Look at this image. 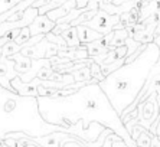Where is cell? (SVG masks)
Instances as JSON below:
<instances>
[{
  "label": "cell",
  "instance_id": "cell-20",
  "mask_svg": "<svg viewBox=\"0 0 160 147\" xmlns=\"http://www.w3.org/2000/svg\"><path fill=\"white\" fill-rule=\"evenodd\" d=\"M68 0H51L46 6H42V8H39L38 10H39V15H46L48 12L51 10H55V9H58L59 6H62L63 3H67Z\"/></svg>",
  "mask_w": 160,
  "mask_h": 147
},
{
  "label": "cell",
  "instance_id": "cell-11",
  "mask_svg": "<svg viewBox=\"0 0 160 147\" xmlns=\"http://www.w3.org/2000/svg\"><path fill=\"white\" fill-rule=\"evenodd\" d=\"M74 9H77V0H68L67 3H63L62 6H59L58 9L48 12L46 16H48L51 20H53V22L56 23L58 20H61V19H63L65 16L69 15Z\"/></svg>",
  "mask_w": 160,
  "mask_h": 147
},
{
  "label": "cell",
  "instance_id": "cell-6",
  "mask_svg": "<svg viewBox=\"0 0 160 147\" xmlns=\"http://www.w3.org/2000/svg\"><path fill=\"white\" fill-rule=\"evenodd\" d=\"M39 16V10L35 8H29L23 12L22 19H19L16 22H12V20H6V22L0 23V38L4 36L8 32H10L12 29H23V28H28L33 23V20Z\"/></svg>",
  "mask_w": 160,
  "mask_h": 147
},
{
  "label": "cell",
  "instance_id": "cell-10",
  "mask_svg": "<svg viewBox=\"0 0 160 147\" xmlns=\"http://www.w3.org/2000/svg\"><path fill=\"white\" fill-rule=\"evenodd\" d=\"M58 56L67 58L68 61H74V62H82V61H85V59L89 58L85 45H81L79 48L68 49V51H59L58 52Z\"/></svg>",
  "mask_w": 160,
  "mask_h": 147
},
{
  "label": "cell",
  "instance_id": "cell-17",
  "mask_svg": "<svg viewBox=\"0 0 160 147\" xmlns=\"http://www.w3.org/2000/svg\"><path fill=\"white\" fill-rule=\"evenodd\" d=\"M45 38L48 39L49 42H52V43H55L56 46H58V49L59 51H68V45H67V42H65V39H63L61 35H55V33H52V32H49V33H46L45 35Z\"/></svg>",
  "mask_w": 160,
  "mask_h": 147
},
{
  "label": "cell",
  "instance_id": "cell-24",
  "mask_svg": "<svg viewBox=\"0 0 160 147\" xmlns=\"http://www.w3.org/2000/svg\"><path fill=\"white\" fill-rule=\"evenodd\" d=\"M3 143H6L9 147H26L22 140H16V139H6L3 140Z\"/></svg>",
  "mask_w": 160,
  "mask_h": 147
},
{
  "label": "cell",
  "instance_id": "cell-30",
  "mask_svg": "<svg viewBox=\"0 0 160 147\" xmlns=\"http://www.w3.org/2000/svg\"><path fill=\"white\" fill-rule=\"evenodd\" d=\"M156 136H160V125H159V129H157V134Z\"/></svg>",
  "mask_w": 160,
  "mask_h": 147
},
{
  "label": "cell",
  "instance_id": "cell-14",
  "mask_svg": "<svg viewBox=\"0 0 160 147\" xmlns=\"http://www.w3.org/2000/svg\"><path fill=\"white\" fill-rule=\"evenodd\" d=\"M61 36L65 39V42H67V45H68V48L69 49L79 48V46H81V42H79V38H78V30H77L75 26H71L69 29L63 30Z\"/></svg>",
  "mask_w": 160,
  "mask_h": 147
},
{
  "label": "cell",
  "instance_id": "cell-16",
  "mask_svg": "<svg viewBox=\"0 0 160 147\" xmlns=\"http://www.w3.org/2000/svg\"><path fill=\"white\" fill-rule=\"evenodd\" d=\"M20 51H22V46L19 43H16L15 41H12V42H9L8 45L3 46V58L9 59V58H12V56H15L16 53H20Z\"/></svg>",
  "mask_w": 160,
  "mask_h": 147
},
{
  "label": "cell",
  "instance_id": "cell-8",
  "mask_svg": "<svg viewBox=\"0 0 160 147\" xmlns=\"http://www.w3.org/2000/svg\"><path fill=\"white\" fill-rule=\"evenodd\" d=\"M56 23L48 18L46 15H39L33 20V23L29 26L30 35L32 36H38V35H46V33L52 32L55 29Z\"/></svg>",
  "mask_w": 160,
  "mask_h": 147
},
{
  "label": "cell",
  "instance_id": "cell-5",
  "mask_svg": "<svg viewBox=\"0 0 160 147\" xmlns=\"http://www.w3.org/2000/svg\"><path fill=\"white\" fill-rule=\"evenodd\" d=\"M29 140H32V141H33L35 144H38L39 147H63V144L68 143V141H82L81 139H78V137H75L65 131H55V133L48 134V136L35 137V139L29 137ZM82 143H84V141H82Z\"/></svg>",
  "mask_w": 160,
  "mask_h": 147
},
{
  "label": "cell",
  "instance_id": "cell-7",
  "mask_svg": "<svg viewBox=\"0 0 160 147\" xmlns=\"http://www.w3.org/2000/svg\"><path fill=\"white\" fill-rule=\"evenodd\" d=\"M41 84H42V81L39 78H35L32 82H23L19 77H16L15 79H12V88H13V91L23 97H35V98H38L39 97L38 88H39Z\"/></svg>",
  "mask_w": 160,
  "mask_h": 147
},
{
  "label": "cell",
  "instance_id": "cell-12",
  "mask_svg": "<svg viewBox=\"0 0 160 147\" xmlns=\"http://www.w3.org/2000/svg\"><path fill=\"white\" fill-rule=\"evenodd\" d=\"M85 46H87V51H88L89 58H95V56H100V55H105V53L110 52V48H108L107 43H105L104 38L100 39V41L91 42V43L85 45Z\"/></svg>",
  "mask_w": 160,
  "mask_h": 147
},
{
  "label": "cell",
  "instance_id": "cell-22",
  "mask_svg": "<svg viewBox=\"0 0 160 147\" xmlns=\"http://www.w3.org/2000/svg\"><path fill=\"white\" fill-rule=\"evenodd\" d=\"M143 43H138L137 41H134L133 38H128V39H127L126 41V46L127 48H128V56H131L134 53V52L137 51L138 48H140V46H142ZM128 56H127V58H128Z\"/></svg>",
  "mask_w": 160,
  "mask_h": 147
},
{
  "label": "cell",
  "instance_id": "cell-9",
  "mask_svg": "<svg viewBox=\"0 0 160 147\" xmlns=\"http://www.w3.org/2000/svg\"><path fill=\"white\" fill-rule=\"evenodd\" d=\"M77 30H78V38H79L81 45H88V43H91V42L100 41V39L104 38L102 33L91 29V28H88V26H85V25L77 26Z\"/></svg>",
  "mask_w": 160,
  "mask_h": 147
},
{
  "label": "cell",
  "instance_id": "cell-23",
  "mask_svg": "<svg viewBox=\"0 0 160 147\" xmlns=\"http://www.w3.org/2000/svg\"><path fill=\"white\" fill-rule=\"evenodd\" d=\"M111 139H112V146H111V147H128L126 141H124L121 137L117 136V134H114V133H112Z\"/></svg>",
  "mask_w": 160,
  "mask_h": 147
},
{
  "label": "cell",
  "instance_id": "cell-2",
  "mask_svg": "<svg viewBox=\"0 0 160 147\" xmlns=\"http://www.w3.org/2000/svg\"><path fill=\"white\" fill-rule=\"evenodd\" d=\"M159 59L160 46L152 42L136 61L124 63L120 69L114 71L104 81L100 82L101 89L105 92L120 117L143 91L152 69L159 62Z\"/></svg>",
  "mask_w": 160,
  "mask_h": 147
},
{
  "label": "cell",
  "instance_id": "cell-31",
  "mask_svg": "<svg viewBox=\"0 0 160 147\" xmlns=\"http://www.w3.org/2000/svg\"><path fill=\"white\" fill-rule=\"evenodd\" d=\"M157 2V6H159V12H160V0H156Z\"/></svg>",
  "mask_w": 160,
  "mask_h": 147
},
{
  "label": "cell",
  "instance_id": "cell-3",
  "mask_svg": "<svg viewBox=\"0 0 160 147\" xmlns=\"http://www.w3.org/2000/svg\"><path fill=\"white\" fill-rule=\"evenodd\" d=\"M55 131L65 130L42 118L38 98L19 95L0 85V141L12 133H23L35 139Z\"/></svg>",
  "mask_w": 160,
  "mask_h": 147
},
{
  "label": "cell",
  "instance_id": "cell-1",
  "mask_svg": "<svg viewBox=\"0 0 160 147\" xmlns=\"http://www.w3.org/2000/svg\"><path fill=\"white\" fill-rule=\"evenodd\" d=\"M38 104L45 121L62 127L88 147H94L105 129L121 137L128 147H137L97 79L63 98L38 97Z\"/></svg>",
  "mask_w": 160,
  "mask_h": 147
},
{
  "label": "cell",
  "instance_id": "cell-29",
  "mask_svg": "<svg viewBox=\"0 0 160 147\" xmlns=\"http://www.w3.org/2000/svg\"><path fill=\"white\" fill-rule=\"evenodd\" d=\"M0 146H2V147H9L8 144H6V143H3V141H0Z\"/></svg>",
  "mask_w": 160,
  "mask_h": 147
},
{
  "label": "cell",
  "instance_id": "cell-27",
  "mask_svg": "<svg viewBox=\"0 0 160 147\" xmlns=\"http://www.w3.org/2000/svg\"><path fill=\"white\" fill-rule=\"evenodd\" d=\"M152 2H154V0H140V6H142V9H143V8H146V6H149Z\"/></svg>",
  "mask_w": 160,
  "mask_h": 147
},
{
  "label": "cell",
  "instance_id": "cell-13",
  "mask_svg": "<svg viewBox=\"0 0 160 147\" xmlns=\"http://www.w3.org/2000/svg\"><path fill=\"white\" fill-rule=\"evenodd\" d=\"M12 59L15 61V69L19 75L29 72L30 68H32V63H33V59L23 56L22 53H16L15 56H12Z\"/></svg>",
  "mask_w": 160,
  "mask_h": 147
},
{
  "label": "cell",
  "instance_id": "cell-15",
  "mask_svg": "<svg viewBox=\"0 0 160 147\" xmlns=\"http://www.w3.org/2000/svg\"><path fill=\"white\" fill-rule=\"evenodd\" d=\"M72 77L75 78V81L77 82H89L91 79H92L89 66H84V68H81V69L72 72Z\"/></svg>",
  "mask_w": 160,
  "mask_h": 147
},
{
  "label": "cell",
  "instance_id": "cell-4",
  "mask_svg": "<svg viewBox=\"0 0 160 147\" xmlns=\"http://www.w3.org/2000/svg\"><path fill=\"white\" fill-rule=\"evenodd\" d=\"M120 23V16L118 15H110L107 13L105 10L100 9L98 13L95 15V18L91 19L89 22L84 23L85 26L91 28V29L97 30V32L102 33V35H108V33H111L114 30V26L118 25Z\"/></svg>",
  "mask_w": 160,
  "mask_h": 147
},
{
  "label": "cell",
  "instance_id": "cell-21",
  "mask_svg": "<svg viewBox=\"0 0 160 147\" xmlns=\"http://www.w3.org/2000/svg\"><path fill=\"white\" fill-rule=\"evenodd\" d=\"M30 38H32V35H30L29 26H28V28H23V29L20 30V33H19V36L15 39V42H16V43H19L20 46H23L26 42L30 41Z\"/></svg>",
  "mask_w": 160,
  "mask_h": 147
},
{
  "label": "cell",
  "instance_id": "cell-18",
  "mask_svg": "<svg viewBox=\"0 0 160 147\" xmlns=\"http://www.w3.org/2000/svg\"><path fill=\"white\" fill-rule=\"evenodd\" d=\"M89 69H91L92 79H97L98 82H102L105 79V77L102 75V71H101V65H98L97 62H94L92 58H91V63H89Z\"/></svg>",
  "mask_w": 160,
  "mask_h": 147
},
{
  "label": "cell",
  "instance_id": "cell-26",
  "mask_svg": "<svg viewBox=\"0 0 160 147\" xmlns=\"http://www.w3.org/2000/svg\"><path fill=\"white\" fill-rule=\"evenodd\" d=\"M150 147H160V136H153Z\"/></svg>",
  "mask_w": 160,
  "mask_h": 147
},
{
  "label": "cell",
  "instance_id": "cell-25",
  "mask_svg": "<svg viewBox=\"0 0 160 147\" xmlns=\"http://www.w3.org/2000/svg\"><path fill=\"white\" fill-rule=\"evenodd\" d=\"M63 147H88L85 143L82 141H68V143L63 144Z\"/></svg>",
  "mask_w": 160,
  "mask_h": 147
},
{
  "label": "cell",
  "instance_id": "cell-19",
  "mask_svg": "<svg viewBox=\"0 0 160 147\" xmlns=\"http://www.w3.org/2000/svg\"><path fill=\"white\" fill-rule=\"evenodd\" d=\"M154 134L149 131V130H144V131L138 136V139L136 140V143H137V147H150L152 144V139Z\"/></svg>",
  "mask_w": 160,
  "mask_h": 147
},
{
  "label": "cell",
  "instance_id": "cell-32",
  "mask_svg": "<svg viewBox=\"0 0 160 147\" xmlns=\"http://www.w3.org/2000/svg\"><path fill=\"white\" fill-rule=\"evenodd\" d=\"M0 147H2V146H0Z\"/></svg>",
  "mask_w": 160,
  "mask_h": 147
},
{
  "label": "cell",
  "instance_id": "cell-28",
  "mask_svg": "<svg viewBox=\"0 0 160 147\" xmlns=\"http://www.w3.org/2000/svg\"><path fill=\"white\" fill-rule=\"evenodd\" d=\"M2 59H3V48H0V62H2Z\"/></svg>",
  "mask_w": 160,
  "mask_h": 147
}]
</instances>
